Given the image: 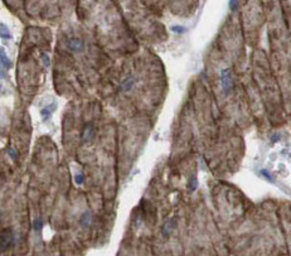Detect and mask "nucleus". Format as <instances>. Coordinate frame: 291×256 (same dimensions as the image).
I'll use <instances>...</instances> for the list:
<instances>
[{
    "label": "nucleus",
    "instance_id": "1",
    "mask_svg": "<svg viewBox=\"0 0 291 256\" xmlns=\"http://www.w3.org/2000/svg\"><path fill=\"white\" fill-rule=\"evenodd\" d=\"M219 79H221V85H222V90L224 93H228L233 90V76H232V71L229 68H224L221 71L219 75Z\"/></svg>",
    "mask_w": 291,
    "mask_h": 256
},
{
    "label": "nucleus",
    "instance_id": "2",
    "mask_svg": "<svg viewBox=\"0 0 291 256\" xmlns=\"http://www.w3.org/2000/svg\"><path fill=\"white\" fill-rule=\"evenodd\" d=\"M13 245H14V234H13L10 230L3 231L2 236H0V250L2 251L8 250Z\"/></svg>",
    "mask_w": 291,
    "mask_h": 256
},
{
    "label": "nucleus",
    "instance_id": "3",
    "mask_svg": "<svg viewBox=\"0 0 291 256\" xmlns=\"http://www.w3.org/2000/svg\"><path fill=\"white\" fill-rule=\"evenodd\" d=\"M67 47H68L70 51L76 52V53L82 52V51L85 49L83 42H82L81 39H78V38H71V39L68 40V43H67Z\"/></svg>",
    "mask_w": 291,
    "mask_h": 256
},
{
    "label": "nucleus",
    "instance_id": "4",
    "mask_svg": "<svg viewBox=\"0 0 291 256\" xmlns=\"http://www.w3.org/2000/svg\"><path fill=\"white\" fill-rule=\"evenodd\" d=\"M175 225H177V222H175V220H169V221H166L165 222V225L163 226V230H161V234H163V236H165V237H168L171 232H173V230L175 228Z\"/></svg>",
    "mask_w": 291,
    "mask_h": 256
},
{
    "label": "nucleus",
    "instance_id": "5",
    "mask_svg": "<svg viewBox=\"0 0 291 256\" xmlns=\"http://www.w3.org/2000/svg\"><path fill=\"white\" fill-rule=\"evenodd\" d=\"M56 109H57V105H56V102H53V104L48 105L47 107H44V109H42V111H41V115H42V119H43V121H47V120L50 117L52 112L54 111Z\"/></svg>",
    "mask_w": 291,
    "mask_h": 256
},
{
    "label": "nucleus",
    "instance_id": "6",
    "mask_svg": "<svg viewBox=\"0 0 291 256\" xmlns=\"http://www.w3.org/2000/svg\"><path fill=\"white\" fill-rule=\"evenodd\" d=\"M134 85H135V78L134 77H127L124 82L121 83V86H120V88H121V91H124V92H127V91H130L132 87H134Z\"/></svg>",
    "mask_w": 291,
    "mask_h": 256
},
{
    "label": "nucleus",
    "instance_id": "7",
    "mask_svg": "<svg viewBox=\"0 0 291 256\" xmlns=\"http://www.w3.org/2000/svg\"><path fill=\"white\" fill-rule=\"evenodd\" d=\"M0 63H2L5 68H11V66H13V62L6 57L4 49H0Z\"/></svg>",
    "mask_w": 291,
    "mask_h": 256
},
{
    "label": "nucleus",
    "instance_id": "8",
    "mask_svg": "<svg viewBox=\"0 0 291 256\" xmlns=\"http://www.w3.org/2000/svg\"><path fill=\"white\" fill-rule=\"evenodd\" d=\"M0 37H2L3 39H11L13 38V35L10 34L9 28L5 24H0Z\"/></svg>",
    "mask_w": 291,
    "mask_h": 256
},
{
    "label": "nucleus",
    "instance_id": "9",
    "mask_svg": "<svg viewBox=\"0 0 291 256\" xmlns=\"http://www.w3.org/2000/svg\"><path fill=\"white\" fill-rule=\"evenodd\" d=\"M90 222H91V213L85 212L81 216V218H79V223H81V226H83V227H87L90 225Z\"/></svg>",
    "mask_w": 291,
    "mask_h": 256
},
{
    "label": "nucleus",
    "instance_id": "10",
    "mask_svg": "<svg viewBox=\"0 0 291 256\" xmlns=\"http://www.w3.org/2000/svg\"><path fill=\"white\" fill-rule=\"evenodd\" d=\"M92 134H94V129H92V126H86V130L83 132V140L88 141L92 138Z\"/></svg>",
    "mask_w": 291,
    "mask_h": 256
},
{
    "label": "nucleus",
    "instance_id": "11",
    "mask_svg": "<svg viewBox=\"0 0 291 256\" xmlns=\"http://www.w3.org/2000/svg\"><path fill=\"white\" fill-rule=\"evenodd\" d=\"M171 32H174L177 34H183L187 32V28L185 26H181V25H173L171 26Z\"/></svg>",
    "mask_w": 291,
    "mask_h": 256
},
{
    "label": "nucleus",
    "instance_id": "12",
    "mask_svg": "<svg viewBox=\"0 0 291 256\" xmlns=\"http://www.w3.org/2000/svg\"><path fill=\"white\" fill-rule=\"evenodd\" d=\"M228 3H229V9L232 11H236L238 8V0H228Z\"/></svg>",
    "mask_w": 291,
    "mask_h": 256
},
{
    "label": "nucleus",
    "instance_id": "13",
    "mask_svg": "<svg viewBox=\"0 0 291 256\" xmlns=\"http://www.w3.org/2000/svg\"><path fill=\"white\" fill-rule=\"evenodd\" d=\"M42 226H43V221H42V218H39V220H37L35 222H34V230H41L42 228Z\"/></svg>",
    "mask_w": 291,
    "mask_h": 256
},
{
    "label": "nucleus",
    "instance_id": "14",
    "mask_svg": "<svg viewBox=\"0 0 291 256\" xmlns=\"http://www.w3.org/2000/svg\"><path fill=\"white\" fill-rule=\"evenodd\" d=\"M190 191H195L197 189V185H198V181H197V178L195 177H193V179H192V182H190Z\"/></svg>",
    "mask_w": 291,
    "mask_h": 256
},
{
    "label": "nucleus",
    "instance_id": "15",
    "mask_svg": "<svg viewBox=\"0 0 291 256\" xmlns=\"http://www.w3.org/2000/svg\"><path fill=\"white\" fill-rule=\"evenodd\" d=\"M83 181H85L83 174H77V176H76V183H77V184H82Z\"/></svg>",
    "mask_w": 291,
    "mask_h": 256
},
{
    "label": "nucleus",
    "instance_id": "16",
    "mask_svg": "<svg viewBox=\"0 0 291 256\" xmlns=\"http://www.w3.org/2000/svg\"><path fill=\"white\" fill-rule=\"evenodd\" d=\"M261 173L263 174V177H265V178H266V179H269L270 182H273V179H272V178L270 177V173H269V172H267L266 169H262V170H261Z\"/></svg>",
    "mask_w": 291,
    "mask_h": 256
},
{
    "label": "nucleus",
    "instance_id": "17",
    "mask_svg": "<svg viewBox=\"0 0 291 256\" xmlns=\"http://www.w3.org/2000/svg\"><path fill=\"white\" fill-rule=\"evenodd\" d=\"M42 58H43V61H44V66L48 67V66H49V58L47 57V55H44V53H43V55H42Z\"/></svg>",
    "mask_w": 291,
    "mask_h": 256
},
{
    "label": "nucleus",
    "instance_id": "18",
    "mask_svg": "<svg viewBox=\"0 0 291 256\" xmlns=\"http://www.w3.org/2000/svg\"><path fill=\"white\" fill-rule=\"evenodd\" d=\"M0 78H5V75H4V72L2 71V68H0Z\"/></svg>",
    "mask_w": 291,
    "mask_h": 256
},
{
    "label": "nucleus",
    "instance_id": "19",
    "mask_svg": "<svg viewBox=\"0 0 291 256\" xmlns=\"http://www.w3.org/2000/svg\"><path fill=\"white\" fill-rule=\"evenodd\" d=\"M0 92H2V85H0Z\"/></svg>",
    "mask_w": 291,
    "mask_h": 256
}]
</instances>
